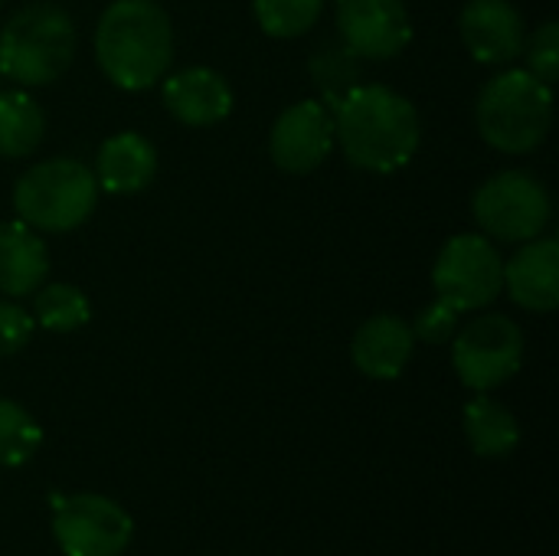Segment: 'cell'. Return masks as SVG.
Wrapping results in <instances>:
<instances>
[{
    "label": "cell",
    "instance_id": "1",
    "mask_svg": "<svg viewBox=\"0 0 559 556\" xmlns=\"http://www.w3.org/2000/svg\"><path fill=\"white\" fill-rule=\"evenodd\" d=\"M334 141L347 161L370 174H393L413 161L423 141L416 105L380 82L347 88L334 105Z\"/></svg>",
    "mask_w": 559,
    "mask_h": 556
},
{
    "label": "cell",
    "instance_id": "2",
    "mask_svg": "<svg viewBox=\"0 0 559 556\" xmlns=\"http://www.w3.org/2000/svg\"><path fill=\"white\" fill-rule=\"evenodd\" d=\"M95 59L108 82L144 92L164 82L174 59V26L157 0H115L95 26Z\"/></svg>",
    "mask_w": 559,
    "mask_h": 556
},
{
    "label": "cell",
    "instance_id": "3",
    "mask_svg": "<svg viewBox=\"0 0 559 556\" xmlns=\"http://www.w3.org/2000/svg\"><path fill=\"white\" fill-rule=\"evenodd\" d=\"M475 121L481 138L504 154H531L554 125V92L527 69H504L485 82Z\"/></svg>",
    "mask_w": 559,
    "mask_h": 556
},
{
    "label": "cell",
    "instance_id": "4",
    "mask_svg": "<svg viewBox=\"0 0 559 556\" xmlns=\"http://www.w3.org/2000/svg\"><path fill=\"white\" fill-rule=\"evenodd\" d=\"M75 23L56 3H26L0 29V75L23 88L56 82L75 56Z\"/></svg>",
    "mask_w": 559,
    "mask_h": 556
},
{
    "label": "cell",
    "instance_id": "5",
    "mask_svg": "<svg viewBox=\"0 0 559 556\" xmlns=\"http://www.w3.org/2000/svg\"><path fill=\"white\" fill-rule=\"evenodd\" d=\"M95 203L98 180L75 157L39 161L13 187V210L36 233H69L92 216Z\"/></svg>",
    "mask_w": 559,
    "mask_h": 556
},
{
    "label": "cell",
    "instance_id": "6",
    "mask_svg": "<svg viewBox=\"0 0 559 556\" xmlns=\"http://www.w3.org/2000/svg\"><path fill=\"white\" fill-rule=\"evenodd\" d=\"M472 216L488 239L521 246L544 236L554 220V200L531 170H501L475 190Z\"/></svg>",
    "mask_w": 559,
    "mask_h": 556
},
{
    "label": "cell",
    "instance_id": "7",
    "mask_svg": "<svg viewBox=\"0 0 559 556\" xmlns=\"http://www.w3.org/2000/svg\"><path fill=\"white\" fill-rule=\"evenodd\" d=\"M436 295L459 315L488 308L504 292V259L485 233L452 236L432 265Z\"/></svg>",
    "mask_w": 559,
    "mask_h": 556
},
{
    "label": "cell",
    "instance_id": "8",
    "mask_svg": "<svg viewBox=\"0 0 559 556\" xmlns=\"http://www.w3.org/2000/svg\"><path fill=\"white\" fill-rule=\"evenodd\" d=\"M452 364L468 390H498L524 364V331L508 315H481L455 331Z\"/></svg>",
    "mask_w": 559,
    "mask_h": 556
},
{
    "label": "cell",
    "instance_id": "9",
    "mask_svg": "<svg viewBox=\"0 0 559 556\" xmlns=\"http://www.w3.org/2000/svg\"><path fill=\"white\" fill-rule=\"evenodd\" d=\"M131 534L128 511L105 495H72L52 514V537L66 556H121Z\"/></svg>",
    "mask_w": 559,
    "mask_h": 556
},
{
    "label": "cell",
    "instance_id": "10",
    "mask_svg": "<svg viewBox=\"0 0 559 556\" xmlns=\"http://www.w3.org/2000/svg\"><path fill=\"white\" fill-rule=\"evenodd\" d=\"M334 147V115L331 105L318 98H301L288 105L269 134V154L285 174H311L328 161Z\"/></svg>",
    "mask_w": 559,
    "mask_h": 556
},
{
    "label": "cell",
    "instance_id": "11",
    "mask_svg": "<svg viewBox=\"0 0 559 556\" xmlns=\"http://www.w3.org/2000/svg\"><path fill=\"white\" fill-rule=\"evenodd\" d=\"M341 43L360 59H393L413 39V20L403 0H337Z\"/></svg>",
    "mask_w": 559,
    "mask_h": 556
},
{
    "label": "cell",
    "instance_id": "12",
    "mask_svg": "<svg viewBox=\"0 0 559 556\" xmlns=\"http://www.w3.org/2000/svg\"><path fill=\"white\" fill-rule=\"evenodd\" d=\"M459 29L481 66H508L527 43L524 16L508 0H468L459 16Z\"/></svg>",
    "mask_w": 559,
    "mask_h": 556
},
{
    "label": "cell",
    "instance_id": "13",
    "mask_svg": "<svg viewBox=\"0 0 559 556\" xmlns=\"http://www.w3.org/2000/svg\"><path fill=\"white\" fill-rule=\"evenodd\" d=\"M504 288L514 305L534 315H550L559 305V242L537 236L504 262Z\"/></svg>",
    "mask_w": 559,
    "mask_h": 556
},
{
    "label": "cell",
    "instance_id": "14",
    "mask_svg": "<svg viewBox=\"0 0 559 556\" xmlns=\"http://www.w3.org/2000/svg\"><path fill=\"white\" fill-rule=\"evenodd\" d=\"M164 105L180 125L210 128V125H219L233 111V88L216 69L190 66V69L167 75Z\"/></svg>",
    "mask_w": 559,
    "mask_h": 556
},
{
    "label": "cell",
    "instance_id": "15",
    "mask_svg": "<svg viewBox=\"0 0 559 556\" xmlns=\"http://www.w3.org/2000/svg\"><path fill=\"white\" fill-rule=\"evenodd\" d=\"M413 351H416V338L403 318L373 315L357 328L350 344V360L370 380H396L413 360Z\"/></svg>",
    "mask_w": 559,
    "mask_h": 556
},
{
    "label": "cell",
    "instance_id": "16",
    "mask_svg": "<svg viewBox=\"0 0 559 556\" xmlns=\"http://www.w3.org/2000/svg\"><path fill=\"white\" fill-rule=\"evenodd\" d=\"M92 174L98 180V190H108V193H118V197L141 193L157 177V151L138 131L111 134L98 147Z\"/></svg>",
    "mask_w": 559,
    "mask_h": 556
},
{
    "label": "cell",
    "instance_id": "17",
    "mask_svg": "<svg viewBox=\"0 0 559 556\" xmlns=\"http://www.w3.org/2000/svg\"><path fill=\"white\" fill-rule=\"evenodd\" d=\"M49 275V249L20 220H0V295L26 298Z\"/></svg>",
    "mask_w": 559,
    "mask_h": 556
},
{
    "label": "cell",
    "instance_id": "18",
    "mask_svg": "<svg viewBox=\"0 0 559 556\" xmlns=\"http://www.w3.org/2000/svg\"><path fill=\"white\" fill-rule=\"evenodd\" d=\"M465 436H468V446L475 456L481 459H504L518 449L521 442V426L514 419V413L478 393L468 406H465Z\"/></svg>",
    "mask_w": 559,
    "mask_h": 556
},
{
    "label": "cell",
    "instance_id": "19",
    "mask_svg": "<svg viewBox=\"0 0 559 556\" xmlns=\"http://www.w3.org/2000/svg\"><path fill=\"white\" fill-rule=\"evenodd\" d=\"M46 134V118L39 102L23 92H0V157H29Z\"/></svg>",
    "mask_w": 559,
    "mask_h": 556
},
{
    "label": "cell",
    "instance_id": "20",
    "mask_svg": "<svg viewBox=\"0 0 559 556\" xmlns=\"http://www.w3.org/2000/svg\"><path fill=\"white\" fill-rule=\"evenodd\" d=\"M33 295H36V301H33V321L39 328L52 331V334L79 331L92 318V305H88V298L75 285H66V282L39 285Z\"/></svg>",
    "mask_w": 559,
    "mask_h": 556
},
{
    "label": "cell",
    "instance_id": "21",
    "mask_svg": "<svg viewBox=\"0 0 559 556\" xmlns=\"http://www.w3.org/2000/svg\"><path fill=\"white\" fill-rule=\"evenodd\" d=\"M43 442V429L36 419L13 400L0 397V465L20 469L26 465Z\"/></svg>",
    "mask_w": 559,
    "mask_h": 556
},
{
    "label": "cell",
    "instance_id": "22",
    "mask_svg": "<svg viewBox=\"0 0 559 556\" xmlns=\"http://www.w3.org/2000/svg\"><path fill=\"white\" fill-rule=\"evenodd\" d=\"M328 0H255L259 26L275 39H295L318 26Z\"/></svg>",
    "mask_w": 559,
    "mask_h": 556
},
{
    "label": "cell",
    "instance_id": "23",
    "mask_svg": "<svg viewBox=\"0 0 559 556\" xmlns=\"http://www.w3.org/2000/svg\"><path fill=\"white\" fill-rule=\"evenodd\" d=\"M357 52L347 49L344 43L341 46H321L314 56H311V75L318 82V88L324 92V105H334L347 88L357 85L360 79V66H357Z\"/></svg>",
    "mask_w": 559,
    "mask_h": 556
},
{
    "label": "cell",
    "instance_id": "24",
    "mask_svg": "<svg viewBox=\"0 0 559 556\" xmlns=\"http://www.w3.org/2000/svg\"><path fill=\"white\" fill-rule=\"evenodd\" d=\"M527 59V72L537 75L544 85L554 88L559 75V23L557 20H547L527 43H524V52Z\"/></svg>",
    "mask_w": 559,
    "mask_h": 556
},
{
    "label": "cell",
    "instance_id": "25",
    "mask_svg": "<svg viewBox=\"0 0 559 556\" xmlns=\"http://www.w3.org/2000/svg\"><path fill=\"white\" fill-rule=\"evenodd\" d=\"M459 318L462 315L452 305L436 298L429 308L419 311L416 324H409V328H413V338L423 341V344H449L455 338V331H459Z\"/></svg>",
    "mask_w": 559,
    "mask_h": 556
},
{
    "label": "cell",
    "instance_id": "26",
    "mask_svg": "<svg viewBox=\"0 0 559 556\" xmlns=\"http://www.w3.org/2000/svg\"><path fill=\"white\" fill-rule=\"evenodd\" d=\"M33 315L26 308H20L16 301H0V357H13L20 354L29 338H33Z\"/></svg>",
    "mask_w": 559,
    "mask_h": 556
},
{
    "label": "cell",
    "instance_id": "27",
    "mask_svg": "<svg viewBox=\"0 0 559 556\" xmlns=\"http://www.w3.org/2000/svg\"><path fill=\"white\" fill-rule=\"evenodd\" d=\"M0 3H3V0H0Z\"/></svg>",
    "mask_w": 559,
    "mask_h": 556
}]
</instances>
